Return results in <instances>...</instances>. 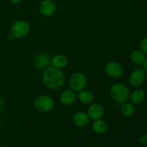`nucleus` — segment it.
<instances>
[{
  "mask_svg": "<svg viewBox=\"0 0 147 147\" xmlns=\"http://www.w3.org/2000/svg\"><path fill=\"white\" fill-rule=\"evenodd\" d=\"M64 73L60 69L55 67H48L45 69L42 74L43 83L46 87L52 90L59 89L65 83Z\"/></svg>",
  "mask_w": 147,
  "mask_h": 147,
  "instance_id": "1",
  "label": "nucleus"
},
{
  "mask_svg": "<svg viewBox=\"0 0 147 147\" xmlns=\"http://www.w3.org/2000/svg\"><path fill=\"white\" fill-rule=\"evenodd\" d=\"M110 94L112 98L118 103L126 102L130 97V91L126 85L123 83H116L110 89Z\"/></svg>",
  "mask_w": 147,
  "mask_h": 147,
  "instance_id": "2",
  "label": "nucleus"
},
{
  "mask_svg": "<svg viewBox=\"0 0 147 147\" xmlns=\"http://www.w3.org/2000/svg\"><path fill=\"white\" fill-rule=\"evenodd\" d=\"M34 106L41 112H49L54 108V100L47 95L37 96L34 100Z\"/></svg>",
  "mask_w": 147,
  "mask_h": 147,
  "instance_id": "3",
  "label": "nucleus"
},
{
  "mask_svg": "<svg viewBox=\"0 0 147 147\" xmlns=\"http://www.w3.org/2000/svg\"><path fill=\"white\" fill-rule=\"evenodd\" d=\"M69 85L72 90L75 92H80L83 90L87 85V79L83 73H75L70 76L69 79Z\"/></svg>",
  "mask_w": 147,
  "mask_h": 147,
  "instance_id": "4",
  "label": "nucleus"
},
{
  "mask_svg": "<svg viewBox=\"0 0 147 147\" xmlns=\"http://www.w3.org/2000/svg\"><path fill=\"white\" fill-rule=\"evenodd\" d=\"M11 34L15 38H23L29 34L30 30V24L25 20L16 21L11 27Z\"/></svg>",
  "mask_w": 147,
  "mask_h": 147,
  "instance_id": "5",
  "label": "nucleus"
},
{
  "mask_svg": "<svg viewBox=\"0 0 147 147\" xmlns=\"http://www.w3.org/2000/svg\"><path fill=\"white\" fill-rule=\"evenodd\" d=\"M39 11L45 17H51L56 11V4L53 0H42L39 4Z\"/></svg>",
  "mask_w": 147,
  "mask_h": 147,
  "instance_id": "6",
  "label": "nucleus"
},
{
  "mask_svg": "<svg viewBox=\"0 0 147 147\" xmlns=\"http://www.w3.org/2000/svg\"><path fill=\"white\" fill-rule=\"evenodd\" d=\"M105 71L109 77L116 78L123 75V68L121 65L117 62H110L106 65Z\"/></svg>",
  "mask_w": 147,
  "mask_h": 147,
  "instance_id": "7",
  "label": "nucleus"
},
{
  "mask_svg": "<svg viewBox=\"0 0 147 147\" xmlns=\"http://www.w3.org/2000/svg\"><path fill=\"white\" fill-rule=\"evenodd\" d=\"M146 74L143 70L136 69L131 72L129 76V83L133 87H139L145 81Z\"/></svg>",
  "mask_w": 147,
  "mask_h": 147,
  "instance_id": "8",
  "label": "nucleus"
},
{
  "mask_svg": "<svg viewBox=\"0 0 147 147\" xmlns=\"http://www.w3.org/2000/svg\"><path fill=\"white\" fill-rule=\"evenodd\" d=\"M88 115L94 121L101 119L104 115V108L100 103H93L88 109Z\"/></svg>",
  "mask_w": 147,
  "mask_h": 147,
  "instance_id": "9",
  "label": "nucleus"
},
{
  "mask_svg": "<svg viewBox=\"0 0 147 147\" xmlns=\"http://www.w3.org/2000/svg\"><path fill=\"white\" fill-rule=\"evenodd\" d=\"M73 121L78 127H85L89 123V116L84 111H77L73 115Z\"/></svg>",
  "mask_w": 147,
  "mask_h": 147,
  "instance_id": "10",
  "label": "nucleus"
},
{
  "mask_svg": "<svg viewBox=\"0 0 147 147\" xmlns=\"http://www.w3.org/2000/svg\"><path fill=\"white\" fill-rule=\"evenodd\" d=\"M34 63L37 68L40 69V70H44L49 67L50 63H51V60L47 55L39 54L34 57Z\"/></svg>",
  "mask_w": 147,
  "mask_h": 147,
  "instance_id": "11",
  "label": "nucleus"
},
{
  "mask_svg": "<svg viewBox=\"0 0 147 147\" xmlns=\"http://www.w3.org/2000/svg\"><path fill=\"white\" fill-rule=\"evenodd\" d=\"M60 100L63 104L65 106L72 105L76 100V94L72 90H65L60 96Z\"/></svg>",
  "mask_w": 147,
  "mask_h": 147,
  "instance_id": "12",
  "label": "nucleus"
},
{
  "mask_svg": "<svg viewBox=\"0 0 147 147\" xmlns=\"http://www.w3.org/2000/svg\"><path fill=\"white\" fill-rule=\"evenodd\" d=\"M92 129L95 133L98 134H103L108 131L109 125L106 121L101 119H97V120H95L92 124Z\"/></svg>",
  "mask_w": 147,
  "mask_h": 147,
  "instance_id": "13",
  "label": "nucleus"
},
{
  "mask_svg": "<svg viewBox=\"0 0 147 147\" xmlns=\"http://www.w3.org/2000/svg\"><path fill=\"white\" fill-rule=\"evenodd\" d=\"M51 63L53 67L61 69L66 67L68 61L65 56L63 55H56L52 57Z\"/></svg>",
  "mask_w": 147,
  "mask_h": 147,
  "instance_id": "14",
  "label": "nucleus"
},
{
  "mask_svg": "<svg viewBox=\"0 0 147 147\" xmlns=\"http://www.w3.org/2000/svg\"><path fill=\"white\" fill-rule=\"evenodd\" d=\"M131 60L136 65H143L146 60V55L142 50H135L131 53Z\"/></svg>",
  "mask_w": 147,
  "mask_h": 147,
  "instance_id": "15",
  "label": "nucleus"
},
{
  "mask_svg": "<svg viewBox=\"0 0 147 147\" xmlns=\"http://www.w3.org/2000/svg\"><path fill=\"white\" fill-rule=\"evenodd\" d=\"M129 98L133 103L139 104L144 100L145 92L142 89H136L131 93Z\"/></svg>",
  "mask_w": 147,
  "mask_h": 147,
  "instance_id": "16",
  "label": "nucleus"
},
{
  "mask_svg": "<svg viewBox=\"0 0 147 147\" xmlns=\"http://www.w3.org/2000/svg\"><path fill=\"white\" fill-rule=\"evenodd\" d=\"M78 96L80 101L83 104H90L93 100V94L88 90H81L79 92Z\"/></svg>",
  "mask_w": 147,
  "mask_h": 147,
  "instance_id": "17",
  "label": "nucleus"
},
{
  "mask_svg": "<svg viewBox=\"0 0 147 147\" xmlns=\"http://www.w3.org/2000/svg\"><path fill=\"white\" fill-rule=\"evenodd\" d=\"M121 113L123 116L129 117V116H132L135 112L134 106L131 104V103H128V102H124L122 103L121 106Z\"/></svg>",
  "mask_w": 147,
  "mask_h": 147,
  "instance_id": "18",
  "label": "nucleus"
},
{
  "mask_svg": "<svg viewBox=\"0 0 147 147\" xmlns=\"http://www.w3.org/2000/svg\"><path fill=\"white\" fill-rule=\"evenodd\" d=\"M140 50L143 52L144 54H147V37L142 39L139 44Z\"/></svg>",
  "mask_w": 147,
  "mask_h": 147,
  "instance_id": "19",
  "label": "nucleus"
},
{
  "mask_svg": "<svg viewBox=\"0 0 147 147\" xmlns=\"http://www.w3.org/2000/svg\"><path fill=\"white\" fill-rule=\"evenodd\" d=\"M139 142L141 144L146 146L147 145V135L143 134V135H142V136H140V137H139Z\"/></svg>",
  "mask_w": 147,
  "mask_h": 147,
  "instance_id": "20",
  "label": "nucleus"
},
{
  "mask_svg": "<svg viewBox=\"0 0 147 147\" xmlns=\"http://www.w3.org/2000/svg\"><path fill=\"white\" fill-rule=\"evenodd\" d=\"M3 108H4V103H3L2 99H1V97H0V113L2 111Z\"/></svg>",
  "mask_w": 147,
  "mask_h": 147,
  "instance_id": "21",
  "label": "nucleus"
},
{
  "mask_svg": "<svg viewBox=\"0 0 147 147\" xmlns=\"http://www.w3.org/2000/svg\"><path fill=\"white\" fill-rule=\"evenodd\" d=\"M143 66H144V71L146 73H147V59L145 60L144 63L143 64Z\"/></svg>",
  "mask_w": 147,
  "mask_h": 147,
  "instance_id": "22",
  "label": "nucleus"
},
{
  "mask_svg": "<svg viewBox=\"0 0 147 147\" xmlns=\"http://www.w3.org/2000/svg\"><path fill=\"white\" fill-rule=\"evenodd\" d=\"M9 1L13 4H17V3H20L22 0H9Z\"/></svg>",
  "mask_w": 147,
  "mask_h": 147,
  "instance_id": "23",
  "label": "nucleus"
},
{
  "mask_svg": "<svg viewBox=\"0 0 147 147\" xmlns=\"http://www.w3.org/2000/svg\"><path fill=\"white\" fill-rule=\"evenodd\" d=\"M8 38H9V40H14V39H15V37H14V35H13V34H11V33H10V34L8 36Z\"/></svg>",
  "mask_w": 147,
  "mask_h": 147,
  "instance_id": "24",
  "label": "nucleus"
},
{
  "mask_svg": "<svg viewBox=\"0 0 147 147\" xmlns=\"http://www.w3.org/2000/svg\"><path fill=\"white\" fill-rule=\"evenodd\" d=\"M144 147H147V145H146V146H144Z\"/></svg>",
  "mask_w": 147,
  "mask_h": 147,
  "instance_id": "25",
  "label": "nucleus"
}]
</instances>
